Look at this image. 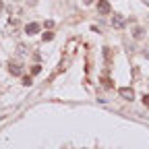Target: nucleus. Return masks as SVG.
<instances>
[{"label":"nucleus","mask_w":149,"mask_h":149,"mask_svg":"<svg viewBox=\"0 0 149 149\" xmlns=\"http://www.w3.org/2000/svg\"><path fill=\"white\" fill-rule=\"evenodd\" d=\"M112 25H114L116 29H120V27H124V19H122L120 15H114V17H112Z\"/></svg>","instance_id":"obj_3"},{"label":"nucleus","mask_w":149,"mask_h":149,"mask_svg":"<svg viewBox=\"0 0 149 149\" xmlns=\"http://www.w3.org/2000/svg\"><path fill=\"white\" fill-rule=\"evenodd\" d=\"M10 72H13V74H21V68H19V64H10Z\"/></svg>","instance_id":"obj_5"},{"label":"nucleus","mask_w":149,"mask_h":149,"mask_svg":"<svg viewBox=\"0 0 149 149\" xmlns=\"http://www.w3.org/2000/svg\"><path fill=\"white\" fill-rule=\"evenodd\" d=\"M97 10H100L102 15H108V13H112V6L106 2V0H100V2H97Z\"/></svg>","instance_id":"obj_2"},{"label":"nucleus","mask_w":149,"mask_h":149,"mask_svg":"<svg viewBox=\"0 0 149 149\" xmlns=\"http://www.w3.org/2000/svg\"><path fill=\"white\" fill-rule=\"evenodd\" d=\"M145 2H147V4H149V0H145Z\"/></svg>","instance_id":"obj_9"},{"label":"nucleus","mask_w":149,"mask_h":149,"mask_svg":"<svg viewBox=\"0 0 149 149\" xmlns=\"http://www.w3.org/2000/svg\"><path fill=\"white\" fill-rule=\"evenodd\" d=\"M29 35L31 33H37V31H40V25H37V23H31V25H27V29H25Z\"/></svg>","instance_id":"obj_4"},{"label":"nucleus","mask_w":149,"mask_h":149,"mask_svg":"<svg viewBox=\"0 0 149 149\" xmlns=\"http://www.w3.org/2000/svg\"><path fill=\"white\" fill-rule=\"evenodd\" d=\"M91 2H93V0H85V4H91Z\"/></svg>","instance_id":"obj_7"},{"label":"nucleus","mask_w":149,"mask_h":149,"mask_svg":"<svg viewBox=\"0 0 149 149\" xmlns=\"http://www.w3.org/2000/svg\"><path fill=\"white\" fill-rule=\"evenodd\" d=\"M143 102H145V104L149 106V95H145V97H143Z\"/></svg>","instance_id":"obj_6"},{"label":"nucleus","mask_w":149,"mask_h":149,"mask_svg":"<svg viewBox=\"0 0 149 149\" xmlns=\"http://www.w3.org/2000/svg\"><path fill=\"white\" fill-rule=\"evenodd\" d=\"M145 54H147V58H149V48H147V52H145Z\"/></svg>","instance_id":"obj_8"},{"label":"nucleus","mask_w":149,"mask_h":149,"mask_svg":"<svg viewBox=\"0 0 149 149\" xmlns=\"http://www.w3.org/2000/svg\"><path fill=\"white\" fill-rule=\"evenodd\" d=\"M118 93H120L124 100H128V102H130V100H135V91H133V89H128V87H122Z\"/></svg>","instance_id":"obj_1"}]
</instances>
